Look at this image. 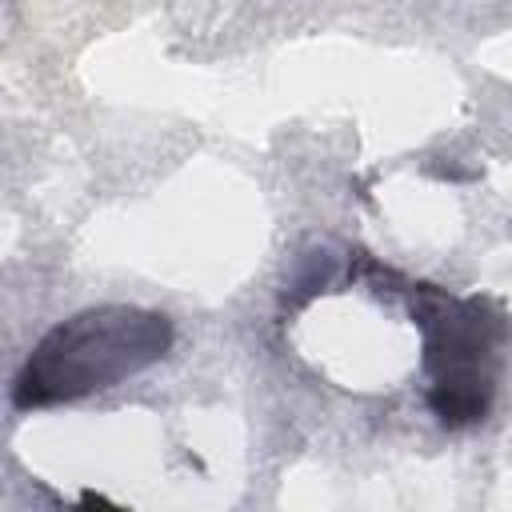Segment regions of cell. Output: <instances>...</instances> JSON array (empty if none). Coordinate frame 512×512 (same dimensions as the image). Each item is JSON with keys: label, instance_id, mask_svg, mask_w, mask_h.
Masks as SVG:
<instances>
[{"label": "cell", "instance_id": "1", "mask_svg": "<svg viewBox=\"0 0 512 512\" xmlns=\"http://www.w3.org/2000/svg\"><path fill=\"white\" fill-rule=\"evenodd\" d=\"M172 348V324L160 312L104 304L76 312L56 324L24 360L12 404L16 408H48L68 404L92 392H104L140 368L156 364Z\"/></svg>", "mask_w": 512, "mask_h": 512}, {"label": "cell", "instance_id": "2", "mask_svg": "<svg viewBox=\"0 0 512 512\" xmlns=\"http://www.w3.org/2000/svg\"><path fill=\"white\" fill-rule=\"evenodd\" d=\"M412 312L424 328V364L432 376V412L460 428L476 424L492 408L496 364L504 344V316L488 300H456L432 284H420Z\"/></svg>", "mask_w": 512, "mask_h": 512}]
</instances>
